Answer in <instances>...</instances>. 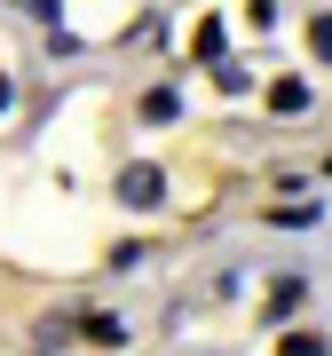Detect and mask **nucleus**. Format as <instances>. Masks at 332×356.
Returning <instances> with one entry per match:
<instances>
[{
	"instance_id": "f257e3e1",
	"label": "nucleus",
	"mask_w": 332,
	"mask_h": 356,
	"mask_svg": "<svg viewBox=\"0 0 332 356\" xmlns=\"http://www.w3.org/2000/svg\"><path fill=\"white\" fill-rule=\"evenodd\" d=\"M158 191H166L158 166H119V198L127 206H158Z\"/></svg>"
},
{
	"instance_id": "f03ea898",
	"label": "nucleus",
	"mask_w": 332,
	"mask_h": 356,
	"mask_svg": "<svg viewBox=\"0 0 332 356\" xmlns=\"http://www.w3.org/2000/svg\"><path fill=\"white\" fill-rule=\"evenodd\" d=\"M142 119H151V127H174V119H182V95L174 88H151V95H142Z\"/></svg>"
},
{
	"instance_id": "7ed1b4c3",
	"label": "nucleus",
	"mask_w": 332,
	"mask_h": 356,
	"mask_svg": "<svg viewBox=\"0 0 332 356\" xmlns=\"http://www.w3.org/2000/svg\"><path fill=\"white\" fill-rule=\"evenodd\" d=\"M269 111H308V79H277L269 88Z\"/></svg>"
},
{
	"instance_id": "20e7f679",
	"label": "nucleus",
	"mask_w": 332,
	"mask_h": 356,
	"mask_svg": "<svg viewBox=\"0 0 332 356\" xmlns=\"http://www.w3.org/2000/svg\"><path fill=\"white\" fill-rule=\"evenodd\" d=\"M277 356H332V341H324V332H285Z\"/></svg>"
},
{
	"instance_id": "39448f33",
	"label": "nucleus",
	"mask_w": 332,
	"mask_h": 356,
	"mask_svg": "<svg viewBox=\"0 0 332 356\" xmlns=\"http://www.w3.org/2000/svg\"><path fill=\"white\" fill-rule=\"evenodd\" d=\"M88 341H103V348H119V341H127V325H119L111 309H95V317H88Z\"/></svg>"
},
{
	"instance_id": "423d86ee",
	"label": "nucleus",
	"mask_w": 332,
	"mask_h": 356,
	"mask_svg": "<svg viewBox=\"0 0 332 356\" xmlns=\"http://www.w3.org/2000/svg\"><path fill=\"white\" fill-rule=\"evenodd\" d=\"M308 40H317V56H332V16H317V24H308Z\"/></svg>"
},
{
	"instance_id": "0eeeda50",
	"label": "nucleus",
	"mask_w": 332,
	"mask_h": 356,
	"mask_svg": "<svg viewBox=\"0 0 332 356\" xmlns=\"http://www.w3.org/2000/svg\"><path fill=\"white\" fill-rule=\"evenodd\" d=\"M0 111H8V79H0Z\"/></svg>"
},
{
	"instance_id": "6e6552de",
	"label": "nucleus",
	"mask_w": 332,
	"mask_h": 356,
	"mask_svg": "<svg viewBox=\"0 0 332 356\" xmlns=\"http://www.w3.org/2000/svg\"><path fill=\"white\" fill-rule=\"evenodd\" d=\"M324 175H332V166H324Z\"/></svg>"
}]
</instances>
